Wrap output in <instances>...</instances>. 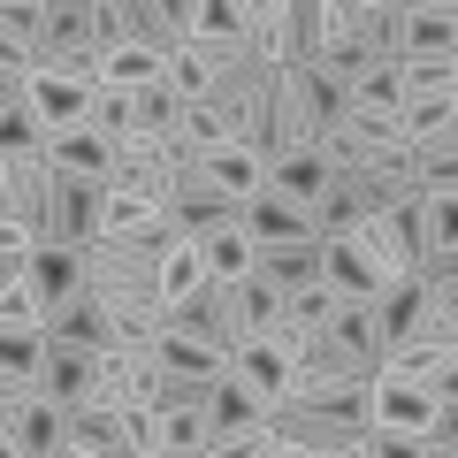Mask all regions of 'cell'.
Masks as SVG:
<instances>
[{"mask_svg":"<svg viewBox=\"0 0 458 458\" xmlns=\"http://www.w3.org/2000/svg\"><path fill=\"white\" fill-rule=\"evenodd\" d=\"M352 237L382 260V276H390V283L397 276H420V267H428V191L420 199H397V207H375Z\"/></svg>","mask_w":458,"mask_h":458,"instance_id":"6da1fadb","label":"cell"},{"mask_svg":"<svg viewBox=\"0 0 458 458\" xmlns=\"http://www.w3.org/2000/svg\"><path fill=\"white\" fill-rule=\"evenodd\" d=\"M54 161L47 146H23V153H0V222H23L38 229V245H54Z\"/></svg>","mask_w":458,"mask_h":458,"instance_id":"7a4b0ae2","label":"cell"},{"mask_svg":"<svg viewBox=\"0 0 458 458\" xmlns=\"http://www.w3.org/2000/svg\"><path fill=\"white\" fill-rule=\"evenodd\" d=\"M0 443L16 458H62L69 443V405L54 390H31V397H0Z\"/></svg>","mask_w":458,"mask_h":458,"instance_id":"3957f363","label":"cell"},{"mask_svg":"<svg viewBox=\"0 0 458 458\" xmlns=\"http://www.w3.org/2000/svg\"><path fill=\"white\" fill-rule=\"evenodd\" d=\"M436 405H443V397L428 390V382L375 375V405H367V420L397 443V458H420V436H428V420H436Z\"/></svg>","mask_w":458,"mask_h":458,"instance_id":"277c9868","label":"cell"},{"mask_svg":"<svg viewBox=\"0 0 458 458\" xmlns=\"http://www.w3.org/2000/svg\"><path fill=\"white\" fill-rule=\"evenodd\" d=\"M291 107H298V146H321L344 114H352V84L336 69H321V62H298L291 69Z\"/></svg>","mask_w":458,"mask_h":458,"instance_id":"5b68a950","label":"cell"},{"mask_svg":"<svg viewBox=\"0 0 458 458\" xmlns=\"http://www.w3.org/2000/svg\"><path fill=\"white\" fill-rule=\"evenodd\" d=\"M107 183L168 199V191H176V161H168V138H161V131H123V138H114V176H107Z\"/></svg>","mask_w":458,"mask_h":458,"instance_id":"8992f818","label":"cell"},{"mask_svg":"<svg viewBox=\"0 0 458 458\" xmlns=\"http://www.w3.org/2000/svg\"><path fill=\"white\" fill-rule=\"evenodd\" d=\"M99 229H107V183L99 176H62L54 183V245H92Z\"/></svg>","mask_w":458,"mask_h":458,"instance_id":"52a82bcc","label":"cell"},{"mask_svg":"<svg viewBox=\"0 0 458 458\" xmlns=\"http://www.w3.org/2000/svg\"><path fill=\"white\" fill-rule=\"evenodd\" d=\"M207 412H214V458H237V443H245L276 405H267L245 375H222V382H214V397H207Z\"/></svg>","mask_w":458,"mask_h":458,"instance_id":"ba28073f","label":"cell"},{"mask_svg":"<svg viewBox=\"0 0 458 458\" xmlns=\"http://www.w3.org/2000/svg\"><path fill=\"white\" fill-rule=\"evenodd\" d=\"M92 99H99V84L69 77V69H54V62L31 69V107H38V123H47V138H54V131H77V123H92Z\"/></svg>","mask_w":458,"mask_h":458,"instance_id":"9c48e42d","label":"cell"},{"mask_svg":"<svg viewBox=\"0 0 458 458\" xmlns=\"http://www.w3.org/2000/svg\"><path fill=\"white\" fill-rule=\"evenodd\" d=\"M237 62H245V47H222V38H183V47H168V84H176L183 99H214V84H222Z\"/></svg>","mask_w":458,"mask_h":458,"instance_id":"30bf717a","label":"cell"},{"mask_svg":"<svg viewBox=\"0 0 458 458\" xmlns=\"http://www.w3.org/2000/svg\"><path fill=\"white\" fill-rule=\"evenodd\" d=\"M237 222L252 229V245H298V237H321L313 207H298V199H283V191H252L245 207H237Z\"/></svg>","mask_w":458,"mask_h":458,"instance_id":"8fae6325","label":"cell"},{"mask_svg":"<svg viewBox=\"0 0 458 458\" xmlns=\"http://www.w3.org/2000/svg\"><path fill=\"white\" fill-rule=\"evenodd\" d=\"M199 176H207L222 199H237V207H245L252 191H267V153H260V146H245V138H222V146H207Z\"/></svg>","mask_w":458,"mask_h":458,"instance_id":"7c38bea8","label":"cell"},{"mask_svg":"<svg viewBox=\"0 0 458 458\" xmlns=\"http://www.w3.org/2000/svg\"><path fill=\"white\" fill-rule=\"evenodd\" d=\"M321 336L336 344L344 360H360V367H382V352H390V336H382V321H375V298H336Z\"/></svg>","mask_w":458,"mask_h":458,"instance_id":"4fadbf2b","label":"cell"},{"mask_svg":"<svg viewBox=\"0 0 458 458\" xmlns=\"http://www.w3.org/2000/svg\"><path fill=\"white\" fill-rule=\"evenodd\" d=\"M291 367H298V360L283 352V336H276V328H260V336H237V344H229V375H245L252 390L267 397V405H276V397L291 390Z\"/></svg>","mask_w":458,"mask_h":458,"instance_id":"5bb4252c","label":"cell"},{"mask_svg":"<svg viewBox=\"0 0 458 458\" xmlns=\"http://www.w3.org/2000/svg\"><path fill=\"white\" fill-rule=\"evenodd\" d=\"M321 283L336 298H375L390 276H382V260L360 245V237H321Z\"/></svg>","mask_w":458,"mask_h":458,"instance_id":"9a60e30c","label":"cell"},{"mask_svg":"<svg viewBox=\"0 0 458 458\" xmlns=\"http://www.w3.org/2000/svg\"><path fill=\"white\" fill-rule=\"evenodd\" d=\"M47 336L54 344H77V352H107L114 344V321H107V298L99 291H77L47 313Z\"/></svg>","mask_w":458,"mask_h":458,"instance_id":"2e32d148","label":"cell"},{"mask_svg":"<svg viewBox=\"0 0 458 458\" xmlns=\"http://www.w3.org/2000/svg\"><path fill=\"white\" fill-rule=\"evenodd\" d=\"M47 161L62 168V176H114V138L99 131V123H77V131H54L47 138Z\"/></svg>","mask_w":458,"mask_h":458,"instance_id":"e0dca14e","label":"cell"},{"mask_svg":"<svg viewBox=\"0 0 458 458\" xmlns=\"http://www.w3.org/2000/svg\"><path fill=\"white\" fill-rule=\"evenodd\" d=\"M328 183H336V168H328L321 146H291V153H276V161H267V191L298 199V207H313Z\"/></svg>","mask_w":458,"mask_h":458,"instance_id":"ac0fdd59","label":"cell"},{"mask_svg":"<svg viewBox=\"0 0 458 458\" xmlns=\"http://www.w3.org/2000/svg\"><path fill=\"white\" fill-rule=\"evenodd\" d=\"M283 306H291V291H276L260 267H252L245 283H229V344H237V336H260V328H276Z\"/></svg>","mask_w":458,"mask_h":458,"instance_id":"d6986e66","label":"cell"},{"mask_svg":"<svg viewBox=\"0 0 458 458\" xmlns=\"http://www.w3.org/2000/svg\"><path fill=\"white\" fill-rule=\"evenodd\" d=\"M168 222L183 229V237H207V229H222V222H237V199H222L207 176H183L176 191H168Z\"/></svg>","mask_w":458,"mask_h":458,"instance_id":"ffe728a7","label":"cell"},{"mask_svg":"<svg viewBox=\"0 0 458 458\" xmlns=\"http://www.w3.org/2000/svg\"><path fill=\"white\" fill-rule=\"evenodd\" d=\"M99 47V0H47V62ZM107 54V47H99Z\"/></svg>","mask_w":458,"mask_h":458,"instance_id":"44dd1931","label":"cell"},{"mask_svg":"<svg viewBox=\"0 0 458 458\" xmlns=\"http://www.w3.org/2000/svg\"><path fill=\"white\" fill-rule=\"evenodd\" d=\"M62 458H123V405H77L69 412V443Z\"/></svg>","mask_w":458,"mask_h":458,"instance_id":"7402d4cb","label":"cell"},{"mask_svg":"<svg viewBox=\"0 0 458 458\" xmlns=\"http://www.w3.org/2000/svg\"><path fill=\"white\" fill-rule=\"evenodd\" d=\"M375 321H382V336H390V344L420 336V328H428V276L382 283V291H375Z\"/></svg>","mask_w":458,"mask_h":458,"instance_id":"603a6c76","label":"cell"},{"mask_svg":"<svg viewBox=\"0 0 458 458\" xmlns=\"http://www.w3.org/2000/svg\"><path fill=\"white\" fill-rule=\"evenodd\" d=\"M31 291L47 298V313L62 306V298L92 291V276H84V245H38L31 252Z\"/></svg>","mask_w":458,"mask_h":458,"instance_id":"cb8c5ba5","label":"cell"},{"mask_svg":"<svg viewBox=\"0 0 458 458\" xmlns=\"http://www.w3.org/2000/svg\"><path fill=\"white\" fill-rule=\"evenodd\" d=\"M38 390H54L69 412H77V405H92V390H99V352L54 344V352H47V382H38Z\"/></svg>","mask_w":458,"mask_h":458,"instance_id":"d4e9b609","label":"cell"},{"mask_svg":"<svg viewBox=\"0 0 458 458\" xmlns=\"http://www.w3.org/2000/svg\"><path fill=\"white\" fill-rule=\"evenodd\" d=\"M199 252H207V276L214 283H245L252 267H260V245H252V229L245 222H222L199 237Z\"/></svg>","mask_w":458,"mask_h":458,"instance_id":"484cf974","label":"cell"},{"mask_svg":"<svg viewBox=\"0 0 458 458\" xmlns=\"http://www.w3.org/2000/svg\"><path fill=\"white\" fill-rule=\"evenodd\" d=\"M153 443H161V458H214V412L207 405H168Z\"/></svg>","mask_w":458,"mask_h":458,"instance_id":"4316f807","label":"cell"},{"mask_svg":"<svg viewBox=\"0 0 458 458\" xmlns=\"http://www.w3.org/2000/svg\"><path fill=\"white\" fill-rule=\"evenodd\" d=\"M260 276L276 283V291H313L321 283V237H298V245H260Z\"/></svg>","mask_w":458,"mask_h":458,"instance_id":"83f0119b","label":"cell"},{"mask_svg":"<svg viewBox=\"0 0 458 458\" xmlns=\"http://www.w3.org/2000/svg\"><path fill=\"white\" fill-rule=\"evenodd\" d=\"M367 214H375V191H367L360 176H336L321 199H313V222H321V237H352Z\"/></svg>","mask_w":458,"mask_h":458,"instance_id":"f1b7e54d","label":"cell"},{"mask_svg":"<svg viewBox=\"0 0 458 458\" xmlns=\"http://www.w3.org/2000/svg\"><path fill=\"white\" fill-rule=\"evenodd\" d=\"M168 321L176 328H191V336H214V344H229V283H199L191 298H176V306H168Z\"/></svg>","mask_w":458,"mask_h":458,"instance_id":"f546056e","label":"cell"},{"mask_svg":"<svg viewBox=\"0 0 458 458\" xmlns=\"http://www.w3.org/2000/svg\"><path fill=\"white\" fill-rule=\"evenodd\" d=\"M405 54H458V8H405L397 62H405Z\"/></svg>","mask_w":458,"mask_h":458,"instance_id":"4dcf8cb0","label":"cell"},{"mask_svg":"<svg viewBox=\"0 0 458 458\" xmlns=\"http://www.w3.org/2000/svg\"><path fill=\"white\" fill-rule=\"evenodd\" d=\"M168 77V47L161 38H123V47H107V84H161Z\"/></svg>","mask_w":458,"mask_h":458,"instance_id":"1f68e13d","label":"cell"},{"mask_svg":"<svg viewBox=\"0 0 458 458\" xmlns=\"http://www.w3.org/2000/svg\"><path fill=\"white\" fill-rule=\"evenodd\" d=\"M161 222H168V199L107 183V229H99V237H138V229H161Z\"/></svg>","mask_w":458,"mask_h":458,"instance_id":"d6a6232c","label":"cell"},{"mask_svg":"<svg viewBox=\"0 0 458 458\" xmlns=\"http://www.w3.org/2000/svg\"><path fill=\"white\" fill-rule=\"evenodd\" d=\"M458 131V92H405V146Z\"/></svg>","mask_w":458,"mask_h":458,"instance_id":"836d02e7","label":"cell"},{"mask_svg":"<svg viewBox=\"0 0 458 458\" xmlns=\"http://www.w3.org/2000/svg\"><path fill=\"white\" fill-rule=\"evenodd\" d=\"M199 283H207V252H199V237H176V245L161 252V298L176 306V298H191Z\"/></svg>","mask_w":458,"mask_h":458,"instance_id":"e575fe53","label":"cell"},{"mask_svg":"<svg viewBox=\"0 0 458 458\" xmlns=\"http://www.w3.org/2000/svg\"><path fill=\"white\" fill-rule=\"evenodd\" d=\"M412 161H420V191H458V131L412 146Z\"/></svg>","mask_w":458,"mask_h":458,"instance_id":"d590c367","label":"cell"},{"mask_svg":"<svg viewBox=\"0 0 458 458\" xmlns=\"http://www.w3.org/2000/svg\"><path fill=\"white\" fill-rule=\"evenodd\" d=\"M183 107H191V99H183L168 77H161V84H138V131H161V138H168V131L183 123Z\"/></svg>","mask_w":458,"mask_h":458,"instance_id":"8d00e7d4","label":"cell"},{"mask_svg":"<svg viewBox=\"0 0 458 458\" xmlns=\"http://www.w3.org/2000/svg\"><path fill=\"white\" fill-rule=\"evenodd\" d=\"M352 107H397V114H405V69L375 62L367 77H352Z\"/></svg>","mask_w":458,"mask_h":458,"instance_id":"74e56055","label":"cell"},{"mask_svg":"<svg viewBox=\"0 0 458 458\" xmlns=\"http://www.w3.org/2000/svg\"><path fill=\"white\" fill-rule=\"evenodd\" d=\"M405 92H458V54H405Z\"/></svg>","mask_w":458,"mask_h":458,"instance_id":"f35d334b","label":"cell"},{"mask_svg":"<svg viewBox=\"0 0 458 458\" xmlns=\"http://www.w3.org/2000/svg\"><path fill=\"white\" fill-rule=\"evenodd\" d=\"M199 38H222V47H245L252 38V16L237 0H199Z\"/></svg>","mask_w":458,"mask_h":458,"instance_id":"ab89813d","label":"cell"},{"mask_svg":"<svg viewBox=\"0 0 458 458\" xmlns=\"http://www.w3.org/2000/svg\"><path fill=\"white\" fill-rule=\"evenodd\" d=\"M0 328H47V298L31 291V276L0 283Z\"/></svg>","mask_w":458,"mask_h":458,"instance_id":"60d3db41","label":"cell"},{"mask_svg":"<svg viewBox=\"0 0 458 458\" xmlns=\"http://www.w3.org/2000/svg\"><path fill=\"white\" fill-rule=\"evenodd\" d=\"M92 123H99L107 138L138 131V92H131V84H99V99H92Z\"/></svg>","mask_w":458,"mask_h":458,"instance_id":"b9f144b4","label":"cell"},{"mask_svg":"<svg viewBox=\"0 0 458 458\" xmlns=\"http://www.w3.org/2000/svg\"><path fill=\"white\" fill-rule=\"evenodd\" d=\"M321 69H336V77L352 84V77H367V69H375V47H367L360 31H336V38L321 47Z\"/></svg>","mask_w":458,"mask_h":458,"instance_id":"7bdbcfd3","label":"cell"},{"mask_svg":"<svg viewBox=\"0 0 458 458\" xmlns=\"http://www.w3.org/2000/svg\"><path fill=\"white\" fill-rule=\"evenodd\" d=\"M183 138H191V146H222L229 138L222 107H214V99H191V107H183Z\"/></svg>","mask_w":458,"mask_h":458,"instance_id":"ee69618b","label":"cell"},{"mask_svg":"<svg viewBox=\"0 0 458 458\" xmlns=\"http://www.w3.org/2000/svg\"><path fill=\"white\" fill-rule=\"evenodd\" d=\"M420 458H458V397L436 405V420H428V436H420Z\"/></svg>","mask_w":458,"mask_h":458,"instance_id":"f6af8a7d","label":"cell"},{"mask_svg":"<svg viewBox=\"0 0 458 458\" xmlns=\"http://www.w3.org/2000/svg\"><path fill=\"white\" fill-rule=\"evenodd\" d=\"M428 390H436L443 405L458 397V344H443V360H436V375H428Z\"/></svg>","mask_w":458,"mask_h":458,"instance_id":"bcb514c9","label":"cell"},{"mask_svg":"<svg viewBox=\"0 0 458 458\" xmlns=\"http://www.w3.org/2000/svg\"><path fill=\"white\" fill-rule=\"evenodd\" d=\"M237 8H245L252 23H267V16H283V8H291V0H237Z\"/></svg>","mask_w":458,"mask_h":458,"instance_id":"7dc6e473","label":"cell"},{"mask_svg":"<svg viewBox=\"0 0 458 458\" xmlns=\"http://www.w3.org/2000/svg\"><path fill=\"white\" fill-rule=\"evenodd\" d=\"M344 16H375V8H390V0H336Z\"/></svg>","mask_w":458,"mask_h":458,"instance_id":"c3c4849f","label":"cell"},{"mask_svg":"<svg viewBox=\"0 0 458 458\" xmlns=\"http://www.w3.org/2000/svg\"><path fill=\"white\" fill-rule=\"evenodd\" d=\"M397 8H458V0H397Z\"/></svg>","mask_w":458,"mask_h":458,"instance_id":"681fc988","label":"cell"}]
</instances>
